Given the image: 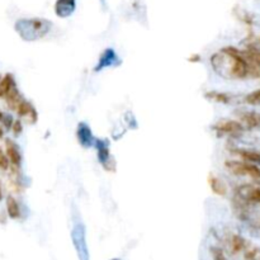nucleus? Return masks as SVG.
<instances>
[{
    "label": "nucleus",
    "instance_id": "obj_1",
    "mask_svg": "<svg viewBox=\"0 0 260 260\" xmlns=\"http://www.w3.org/2000/svg\"><path fill=\"white\" fill-rule=\"evenodd\" d=\"M211 66L221 78L227 80H244L252 78L251 68L242 51L225 47L211 56Z\"/></svg>",
    "mask_w": 260,
    "mask_h": 260
},
{
    "label": "nucleus",
    "instance_id": "obj_2",
    "mask_svg": "<svg viewBox=\"0 0 260 260\" xmlns=\"http://www.w3.org/2000/svg\"><path fill=\"white\" fill-rule=\"evenodd\" d=\"M52 23L43 18H24L16 23V31L22 40L27 42L41 40L51 31Z\"/></svg>",
    "mask_w": 260,
    "mask_h": 260
},
{
    "label": "nucleus",
    "instance_id": "obj_3",
    "mask_svg": "<svg viewBox=\"0 0 260 260\" xmlns=\"http://www.w3.org/2000/svg\"><path fill=\"white\" fill-rule=\"evenodd\" d=\"M71 240L79 260H90L89 247L87 242V229L82 221H75L71 230Z\"/></svg>",
    "mask_w": 260,
    "mask_h": 260
},
{
    "label": "nucleus",
    "instance_id": "obj_4",
    "mask_svg": "<svg viewBox=\"0 0 260 260\" xmlns=\"http://www.w3.org/2000/svg\"><path fill=\"white\" fill-rule=\"evenodd\" d=\"M225 166L234 175L247 176V178L260 183V168L257 165L240 160H227L225 163Z\"/></svg>",
    "mask_w": 260,
    "mask_h": 260
},
{
    "label": "nucleus",
    "instance_id": "obj_5",
    "mask_svg": "<svg viewBox=\"0 0 260 260\" xmlns=\"http://www.w3.org/2000/svg\"><path fill=\"white\" fill-rule=\"evenodd\" d=\"M213 129L220 136H237V135H240L244 131V127H242V124L239 121H234V119H220L213 126Z\"/></svg>",
    "mask_w": 260,
    "mask_h": 260
},
{
    "label": "nucleus",
    "instance_id": "obj_6",
    "mask_svg": "<svg viewBox=\"0 0 260 260\" xmlns=\"http://www.w3.org/2000/svg\"><path fill=\"white\" fill-rule=\"evenodd\" d=\"M235 197L240 198L241 201L246 202L247 205H256L259 203L260 205V187H256V185H241L236 189V193H235Z\"/></svg>",
    "mask_w": 260,
    "mask_h": 260
},
{
    "label": "nucleus",
    "instance_id": "obj_7",
    "mask_svg": "<svg viewBox=\"0 0 260 260\" xmlns=\"http://www.w3.org/2000/svg\"><path fill=\"white\" fill-rule=\"evenodd\" d=\"M119 62H121V60H119L116 51L113 48H105L102 52V55L99 56V60H98V63L94 70L102 71L108 68H114V66L119 65Z\"/></svg>",
    "mask_w": 260,
    "mask_h": 260
},
{
    "label": "nucleus",
    "instance_id": "obj_8",
    "mask_svg": "<svg viewBox=\"0 0 260 260\" xmlns=\"http://www.w3.org/2000/svg\"><path fill=\"white\" fill-rule=\"evenodd\" d=\"M6 154L9 164L14 170H19L22 165V154L21 149L13 140H6Z\"/></svg>",
    "mask_w": 260,
    "mask_h": 260
},
{
    "label": "nucleus",
    "instance_id": "obj_9",
    "mask_svg": "<svg viewBox=\"0 0 260 260\" xmlns=\"http://www.w3.org/2000/svg\"><path fill=\"white\" fill-rule=\"evenodd\" d=\"M247 240L237 234H229L225 239V245L231 255H240L247 245Z\"/></svg>",
    "mask_w": 260,
    "mask_h": 260
},
{
    "label": "nucleus",
    "instance_id": "obj_10",
    "mask_svg": "<svg viewBox=\"0 0 260 260\" xmlns=\"http://www.w3.org/2000/svg\"><path fill=\"white\" fill-rule=\"evenodd\" d=\"M94 147L97 149L98 160L104 166L107 170H110V153H109V142L103 139H95Z\"/></svg>",
    "mask_w": 260,
    "mask_h": 260
},
{
    "label": "nucleus",
    "instance_id": "obj_11",
    "mask_svg": "<svg viewBox=\"0 0 260 260\" xmlns=\"http://www.w3.org/2000/svg\"><path fill=\"white\" fill-rule=\"evenodd\" d=\"M77 137L79 144L82 145L83 147H85V149H89V147L94 146L95 137L94 135H93L90 126L88 123H85V122H80V123L78 124Z\"/></svg>",
    "mask_w": 260,
    "mask_h": 260
},
{
    "label": "nucleus",
    "instance_id": "obj_12",
    "mask_svg": "<svg viewBox=\"0 0 260 260\" xmlns=\"http://www.w3.org/2000/svg\"><path fill=\"white\" fill-rule=\"evenodd\" d=\"M240 123L244 128L255 129L260 128V113L259 112H252V110H242L239 113Z\"/></svg>",
    "mask_w": 260,
    "mask_h": 260
},
{
    "label": "nucleus",
    "instance_id": "obj_13",
    "mask_svg": "<svg viewBox=\"0 0 260 260\" xmlns=\"http://www.w3.org/2000/svg\"><path fill=\"white\" fill-rule=\"evenodd\" d=\"M231 153L236 155L240 161L260 165V151L249 150V149H234V150H231Z\"/></svg>",
    "mask_w": 260,
    "mask_h": 260
},
{
    "label": "nucleus",
    "instance_id": "obj_14",
    "mask_svg": "<svg viewBox=\"0 0 260 260\" xmlns=\"http://www.w3.org/2000/svg\"><path fill=\"white\" fill-rule=\"evenodd\" d=\"M77 0H56L55 13L60 18H68L75 12Z\"/></svg>",
    "mask_w": 260,
    "mask_h": 260
},
{
    "label": "nucleus",
    "instance_id": "obj_15",
    "mask_svg": "<svg viewBox=\"0 0 260 260\" xmlns=\"http://www.w3.org/2000/svg\"><path fill=\"white\" fill-rule=\"evenodd\" d=\"M16 110L19 117H27V118H28L32 123H36L37 112H36V109H34L33 105H32L29 102L22 99L21 102H19L18 107H17Z\"/></svg>",
    "mask_w": 260,
    "mask_h": 260
},
{
    "label": "nucleus",
    "instance_id": "obj_16",
    "mask_svg": "<svg viewBox=\"0 0 260 260\" xmlns=\"http://www.w3.org/2000/svg\"><path fill=\"white\" fill-rule=\"evenodd\" d=\"M208 184H210L211 189L215 194L221 196V197H224V196L227 194V185L225 184V181L222 179H220L218 176L216 175H210L208 178Z\"/></svg>",
    "mask_w": 260,
    "mask_h": 260
},
{
    "label": "nucleus",
    "instance_id": "obj_17",
    "mask_svg": "<svg viewBox=\"0 0 260 260\" xmlns=\"http://www.w3.org/2000/svg\"><path fill=\"white\" fill-rule=\"evenodd\" d=\"M14 88H17L14 77L12 74H6V75L0 79V98H6Z\"/></svg>",
    "mask_w": 260,
    "mask_h": 260
},
{
    "label": "nucleus",
    "instance_id": "obj_18",
    "mask_svg": "<svg viewBox=\"0 0 260 260\" xmlns=\"http://www.w3.org/2000/svg\"><path fill=\"white\" fill-rule=\"evenodd\" d=\"M7 215L12 218V220H18L21 218L22 215V211L21 207H19V203L13 196H9L7 198Z\"/></svg>",
    "mask_w": 260,
    "mask_h": 260
},
{
    "label": "nucleus",
    "instance_id": "obj_19",
    "mask_svg": "<svg viewBox=\"0 0 260 260\" xmlns=\"http://www.w3.org/2000/svg\"><path fill=\"white\" fill-rule=\"evenodd\" d=\"M241 254L244 260H260V249L255 246V245H252L250 241L247 242L246 247H245Z\"/></svg>",
    "mask_w": 260,
    "mask_h": 260
},
{
    "label": "nucleus",
    "instance_id": "obj_20",
    "mask_svg": "<svg viewBox=\"0 0 260 260\" xmlns=\"http://www.w3.org/2000/svg\"><path fill=\"white\" fill-rule=\"evenodd\" d=\"M206 98L208 100H212L216 103H222V104H229L231 103L232 97H230L226 93H220V92H208L206 93Z\"/></svg>",
    "mask_w": 260,
    "mask_h": 260
},
{
    "label": "nucleus",
    "instance_id": "obj_21",
    "mask_svg": "<svg viewBox=\"0 0 260 260\" xmlns=\"http://www.w3.org/2000/svg\"><path fill=\"white\" fill-rule=\"evenodd\" d=\"M245 103L250 105H260V89L250 93L245 97Z\"/></svg>",
    "mask_w": 260,
    "mask_h": 260
},
{
    "label": "nucleus",
    "instance_id": "obj_22",
    "mask_svg": "<svg viewBox=\"0 0 260 260\" xmlns=\"http://www.w3.org/2000/svg\"><path fill=\"white\" fill-rule=\"evenodd\" d=\"M211 254H212L213 260H229V257L226 256L225 251L221 247L213 246L211 247Z\"/></svg>",
    "mask_w": 260,
    "mask_h": 260
},
{
    "label": "nucleus",
    "instance_id": "obj_23",
    "mask_svg": "<svg viewBox=\"0 0 260 260\" xmlns=\"http://www.w3.org/2000/svg\"><path fill=\"white\" fill-rule=\"evenodd\" d=\"M11 168V164H9L8 158H7V154L4 153L3 149L0 147V170L7 171Z\"/></svg>",
    "mask_w": 260,
    "mask_h": 260
},
{
    "label": "nucleus",
    "instance_id": "obj_24",
    "mask_svg": "<svg viewBox=\"0 0 260 260\" xmlns=\"http://www.w3.org/2000/svg\"><path fill=\"white\" fill-rule=\"evenodd\" d=\"M11 129L12 132H13L14 136H19V135L23 132V123H22L21 119H16V121L13 122V124H12Z\"/></svg>",
    "mask_w": 260,
    "mask_h": 260
},
{
    "label": "nucleus",
    "instance_id": "obj_25",
    "mask_svg": "<svg viewBox=\"0 0 260 260\" xmlns=\"http://www.w3.org/2000/svg\"><path fill=\"white\" fill-rule=\"evenodd\" d=\"M201 55H192L189 57V61L190 62H198V61H201Z\"/></svg>",
    "mask_w": 260,
    "mask_h": 260
},
{
    "label": "nucleus",
    "instance_id": "obj_26",
    "mask_svg": "<svg viewBox=\"0 0 260 260\" xmlns=\"http://www.w3.org/2000/svg\"><path fill=\"white\" fill-rule=\"evenodd\" d=\"M4 127H3V124H2V122H0V139H3L4 137Z\"/></svg>",
    "mask_w": 260,
    "mask_h": 260
},
{
    "label": "nucleus",
    "instance_id": "obj_27",
    "mask_svg": "<svg viewBox=\"0 0 260 260\" xmlns=\"http://www.w3.org/2000/svg\"><path fill=\"white\" fill-rule=\"evenodd\" d=\"M3 200V190H2V185H0V201Z\"/></svg>",
    "mask_w": 260,
    "mask_h": 260
},
{
    "label": "nucleus",
    "instance_id": "obj_28",
    "mask_svg": "<svg viewBox=\"0 0 260 260\" xmlns=\"http://www.w3.org/2000/svg\"><path fill=\"white\" fill-rule=\"evenodd\" d=\"M112 260H119V259H112Z\"/></svg>",
    "mask_w": 260,
    "mask_h": 260
},
{
    "label": "nucleus",
    "instance_id": "obj_29",
    "mask_svg": "<svg viewBox=\"0 0 260 260\" xmlns=\"http://www.w3.org/2000/svg\"><path fill=\"white\" fill-rule=\"evenodd\" d=\"M0 79H2V77H0Z\"/></svg>",
    "mask_w": 260,
    "mask_h": 260
}]
</instances>
